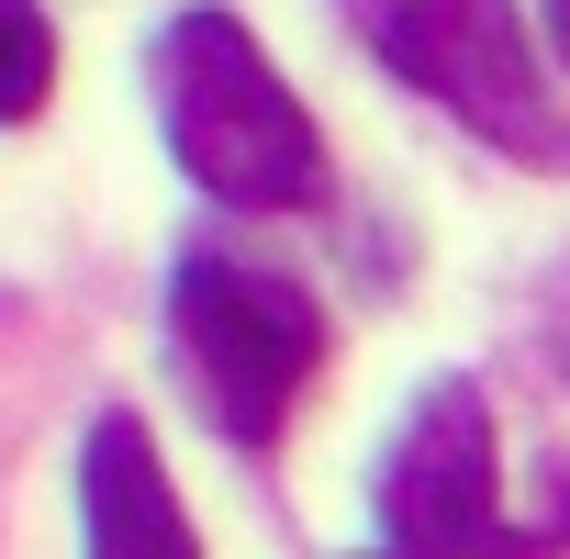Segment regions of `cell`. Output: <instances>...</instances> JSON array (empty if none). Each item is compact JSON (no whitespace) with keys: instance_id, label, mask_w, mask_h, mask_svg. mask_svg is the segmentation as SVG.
I'll list each match as a JSON object with an SVG mask.
<instances>
[{"instance_id":"6da1fadb","label":"cell","mask_w":570,"mask_h":559,"mask_svg":"<svg viewBox=\"0 0 570 559\" xmlns=\"http://www.w3.org/2000/svg\"><path fill=\"white\" fill-rule=\"evenodd\" d=\"M157 124H168V157L235 213L325 202V135L235 12H179L157 35Z\"/></svg>"},{"instance_id":"7a4b0ae2","label":"cell","mask_w":570,"mask_h":559,"mask_svg":"<svg viewBox=\"0 0 570 559\" xmlns=\"http://www.w3.org/2000/svg\"><path fill=\"white\" fill-rule=\"evenodd\" d=\"M336 12L403 90L459 112L492 157H525V168L570 179V101H559L537 35L514 23V0H336Z\"/></svg>"},{"instance_id":"3957f363","label":"cell","mask_w":570,"mask_h":559,"mask_svg":"<svg viewBox=\"0 0 570 559\" xmlns=\"http://www.w3.org/2000/svg\"><path fill=\"white\" fill-rule=\"evenodd\" d=\"M168 325H179V359L213 403L224 437H279V414L303 403V381L325 370V314L314 292H292L279 268H246V257H179L168 280Z\"/></svg>"},{"instance_id":"277c9868","label":"cell","mask_w":570,"mask_h":559,"mask_svg":"<svg viewBox=\"0 0 570 559\" xmlns=\"http://www.w3.org/2000/svg\"><path fill=\"white\" fill-rule=\"evenodd\" d=\"M381 537L392 559H537V537L503 514V459H492V403L481 381H425L392 459H381Z\"/></svg>"},{"instance_id":"5b68a950","label":"cell","mask_w":570,"mask_h":559,"mask_svg":"<svg viewBox=\"0 0 570 559\" xmlns=\"http://www.w3.org/2000/svg\"><path fill=\"white\" fill-rule=\"evenodd\" d=\"M79 526H90V559H202L179 492H168V459L135 414H101L90 448H79Z\"/></svg>"},{"instance_id":"8992f818","label":"cell","mask_w":570,"mask_h":559,"mask_svg":"<svg viewBox=\"0 0 570 559\" xmlns=\"http://www.w3.org/2000/svg\"><path fill=\"white\" fill-rule=\"evenodd\" d=\"M57 90V23L35 0H0V124H35Z\"/></svg>"},{"instance_id":"52a82bcc","label":"cell","mask_w":570,"mask_h":559,"mask_svg":"<svg viewBox=\"0 0 570 559\" xmlns=\"http://www.w3.org/2000/svg\"><path fill=\"white\" fill-rule=\"evenodd\" d=\"M548 12V46H559V68H570V0H537Z\"/></svg>"}]
</instances>
